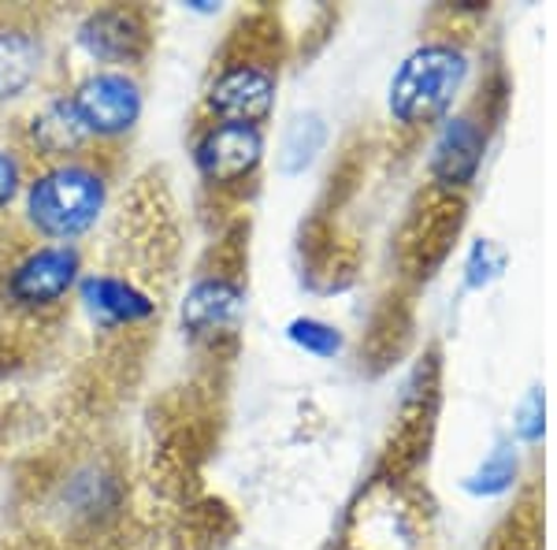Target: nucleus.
<instances>
[{"instance_id":"nucleus-6","label":"nucleus","mask_w":557,"mask_h":550,"mask_svg":"<svg viewBox=\"0 0 557 550\" xmlns=\"http://www.w3.org/2000/svg\"><path fill=\"white\" fill-rule=\"evenodd\" d=\"M83 272V257L75 246H41L34 254H26L20 265L8 276V302L20 309H49V305L64 302L71 286L78 283Z\"/></svg>"},{"instance_id":"nucleus-8","label":"nucleus","mask_w":557,"mask_h":550,"mask_svg":"<svg viewBox=\"0 0 557 550\" xmlns=\"http://www.w3.org/2000/svg\"><path fill=\"white\" fill-rule=\"evenodd\" d=\"M483 157H487V127L475 112H461L443 120L428 157V171L446 194H461L475 183Z\"/></svg>"},{"instance_id":"nucleus-13","label":"nucleus","mask_w":557,"mask_h":550,"mask_svg":"<svg viewBox=\"0 0 557 550\" xmlns=\"http://www.w3.org/2000/svg\"><path fill=\"white\" fill-rule=\"evenodd\" d=\"M327 146V123L320 112H301L286 123L283 142H278V171L283 175H305Z\"/></svg>"},{"instance_id":"nucleus-12","label":"nucleus","mask_w":557,"mask_h":550,"mask_svg":"<svg viewBox=\"0 0 557 550\" xmlns=\"http://www.w3.org/2000/svg\"><path fill=\"white\" fill-rule=\"evenodd\" d=\"M30 142L41 157H49L52 164H60V160H71L86 146L89 134L83 131V123H78V115L67 97H57V101H49L38 115H34Z\"/></svg>"},{"instance_id":"nucleus-15","label":"nucleus","mask_w":557,"mask_h":550,"mask_svg":"<svg viewBox=\"0 0 557 550\" xmlns=\"http://www.w3.org/2000/svg\"><path fill=\"white\" fill-rule=\"evenodd\" d=\"M286 335L298 350L312 357H335L338 350H343V331L335 328V323H323L317 317H298L290 320V328H286Z\"/></svg>"},{"instance_id":"nucleus-5","label":"nucleus","mask_w":557,"mask_h":550,"mask_svg":"<svg viewBox=\"0 0 557 550\" xmlns=\"http://www.w3.org/2000/svg\"><path fill=\"white\" fill-rule=\"evenodd\" d=\"M260 160H264V131L249 127V123L212 120L194 142L197 175L209 186L246 183V179L257 175Z\"/></svg>"},{"instance_id":"nucleus-16","label":"nucleus","mask_w":557,"mask_h":550,"mask_svg":"<svg viewBox=\"0 0 557 550\" xmlns=\"http://www.w3.org/2000/svg\"><path fill=\"white\" fill-rule=\"evenodd\" d=\"M502 272H506V254H502L491 239L472 242L469 260H465V286H469V291H483V286H491Z\"/></svg>"},{"instance_id":"nucleus-17","label":"nucleus","mask_w":557,"mask_h":550,"mask_svg":"<svg viewBox=\"0 0 557 550\" xmlns=\"http://www.w3.org/2000/svg\"><path fill=\"white\" fill-rule=\"evenodd\" d=\"M513 431H517L520 443H539V439H543V431H546V394H543V387H532V391L520 399Z\"/></svg>"},{"instance_id":"nucleus-2","label":"nucleus","mask_w":557,"mask_h":550,"mask_svg":"<svg viewBox=\"0 0 557 550\" xmlns=\"http://www.w3.org/2000/svg\"><path fill=\"white\" fill-rule=\"evenodd\" d=\"M469 52L454 41H428L398 64L386 89V108L398 127H428L450 112L469 78Z\"/></svg>"},{"instance_id":"nucleus-18","label":"nucleus","mask_w":557,"mask_h":550,"mask_svg":"<svg viewBox=\"0 0 557 550\" xmlns=\"http://www.w3.org/2000/svg\"><path fill=\"white\" fill-rule=\"evenodd\" d=\"M23 191V168H20V157H15L12 149L0 146V209H8V205L20 197Z\"/></svg>"},{"instance_id":"nucleus-14","label":"nucleus","mask_w":557,"mask_h":550,"mask_svg":"<svg viewBox=\"0 0 557 550\" xmlns=\"http://www.w3.org/2000/svg\"><path fill=\"white\" fill-rule=\"evenodd\" d=\"M520 476V457L513 447H494L487 457L480 462L475 473L465 476V491L475 499H494V494H506Z\"/></svg>"},{"instance_id":"nucleus-1","label":"nucleus","mask_w":557,"mask_h":550,"mask_svg":"<svg viewBox=\"0 0 557 550\" xmlns=\"http://www.w3.org/2000/svg\"><path fill=\"white\" fill-rule=\"evenodd\" d=\"M108 201V179L86 160H60L26 183L23 209L30 228L45 239L71 246L97 228Z\"/></svg>"},{"instance_id":"nucleus-7","label":"nucleus","mask_w":557,"mask_h":550,"mask_svg":"<svg viewBox=\"0 0 557 550\" xmlns=\"http://www.w3.org/2000/svg\"><path fill=\"white\" fill-rule=\"evenodd\" d=\"M78 45H83L97 64H108V71H123L131 64H138L149 52L146 12L131 4L94 8V12L78 23Z\"/></svg>"},{"instance_id":"nucleus-4","label":"nucleus","mask_w":557,"mask_h":550,"mask_svg":"<svg viewBox=\"0 0 557 550\" xmlns=\"http://www.w3.org/2000/svg\"><path fill=\"white\" fill-rule=\"evenodd\" d=\"M67 101L89 138H120L141 120V86L127 71H94Z\"/></svg>"},{"instance_id":"nucleus-9","label":"nucleus","mask_w":557,"mask_h":550,"mask_svg":"<svg viewBox=\"0 0 557 550\" xmlns=\"http://www.w3.org/2000/svg\"><path fill=\"white\" fill-rule=\"evenodd\" d=\"M246 320V291L231 276H201L186 291L183 302V328L190 339H223L235 335Z\"/></svg>"},{"instance_id":"nucleus-11","label":"nucleus","mask_w":557,"mask_h":550,"mask_svg":"<svg viewBox=\"0 0 557 550\" xmlns=\"http://www.w3.org/2000/svg\"><path fill=\"white\" fill-rule=\"evenodd\" d=\"M45 68V41L30 26H0V105L23 97Z\"/></svg>"},{"instance_id":"nucleus-10","label":"nucleus","mask_w":557,"mask_h":550,"mask_svg":"<svg viewBox=\"0 0 557 550\" xmlns=\"http://www.w3.org/2000/svg\"><path fill=\"white\" fill-rule=\"evenodd\" d=\"M78 297H83L89 317L104 323V328H131V323H141L157 313V302L123 276L94 272L78 279Z\"/></svg>"},{"instance_id":"nucleus-3","label":"nucleus","mask_w":557,"mask_h":550,"mask_svg":"<svg viewBox=\"0 0 557 550\" xmlns=\"http://www.w3.org/2000/svg\"><path fill=\"white\" fill-rule=\"evenodd\" d=\"M275 94H278V64L249 52V57H227L215 68L212 83L205 89V108L220 123H249V127H260V123L272 120Z\"/></svg>"}]
</instances>
